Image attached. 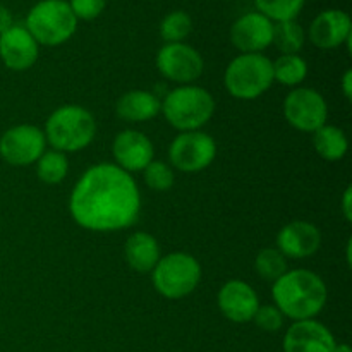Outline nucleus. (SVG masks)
I'll return each instance as SVG.
<instances>
[{"mask_svg":"<svg viewBox=\"0 0 352 352\" xmlns=\"http://www.w3.org/2000/svg\"><path fill=\"white\" fill-rule=\"evenodd\" d=\"M96 134L91 113L79 105L58 107L45 124V140L57 151L85 150Z\"/></svg>","mask_w":352,"mask_h":352,"instance_id":"7ed1b4c3","label":"nucleus"},{"mask_svg":"<svg viewBox=\"0 0 352 352\" xmlns=\"http://www.w3.org/2000/svg\"><path fill=\"white\" fill-rule=\"evenodd\" d=\"M305 30L294 19L274 23V38H272V43L284 55H296L305 47Z\"/></svg>","mask_w":352,"mask_h":352,"instance_id":"4be33fe9","label":"nucleus"},{"mask_svg":"<svg viewBox=\"0 0 352 352\" xmlns=\"http://www.w3.org/2000/svg\"><path fill=\"white\" fill-rule=\"evenodd\" d=\"M69 170V162L62 151H45L36 160V174L45 184H58L64 181Z\"/></svg>","mask_w":352,"mask_h":352,"instance_id":"b1692460","label":"nucleus"},{"mask_svg":"<svg viewBox=\"0 0 352 352\" xmlns=\"http://www.w3.org/2000/svg\"><path fill=\"white\" fill-rule=\"evenodd\" d=\"M274 23L261 12H248L230 28L232 45L243 54H260L272 45Z\"/></svg>","mask_w":352,"mask_h":352,"instance_id":"f8f14e48","label":"nucleus"},{"mask_svg":"<svg viewBox=\"0 0 352 352\" xmlns=\"http://www.w3.org/2000/svg\"><path fill=\"white\" fill-rule=\"evenodd\" d=\"M322 234L318 227L306 220H294L282 227L277 236V250L285 258H308L320 250Z\"/></svg>","mask_w":352,"mask_h":352,"instance_id":"f3484780","label":"nucleus"},{"mask_svg":"<svg viewBox=\"0 0 352 352\" xmlns=\"http://www.w3.org/2000/svg\"><path fill=\"white\" fill-rule=\"evenodd\" d=\"M272 296L282 315L294 322H302L313 320L322 313L329 291L320 275L299 268L285 272L280 278H277L272 287Z\"/></svg>","mask_w":352,"mask_h":352,"instance_id":"f03ea898","label":"nucleus"},{"mask_svg":"<svg viewBox=\"0 0 352 352\" xmlns=\"http://www.w3.org/2000/svg\"><path fill=\"white\" fill-rule=\"evenodd\" d=\"M313 146L323 160L339 162L346 157L349 150V141L342 129L325 124L313 133Z\"/></svg>","mask_w":352,"mask_h":352,"instance_id":"412c9836","label":"nucleus"},{"mask_svg":"<svg viewBox=\"0 0 352 352\" xmlns=\"http://www.w3.org/2000/svg\"><path fill=\"white\" fill-rule=\"evenodd\" d=\"M223 85L237 100H254L274 85V65L263 54H241L226 69Z\"/></svg>","mask_w":352,"mask_h":352,"instance_id":"423d86ee","label":"nucleus"},{"mask_svg":"<svg viewBox=\"0 0 352 352\" xmlns=\"http://www.w3.org/2000/svg\"><path fill=\"white\" fill-rule=\"evenodd\" d=\"M254 267L261 278L275 282L287 272V261L277 248H265L258 253Z\"/></svg>","mask_w":352,"mask_h":352,"instance_id":"bb28decb","label":"nucleus"},{"mask_svg":"<svg viewBox=\"0 0 352 352\" xmlns=\"http://www.w3.org/2000/svg\"><path fill=\"white\" fill-rule=\"evenodd\" d=\"M143 172L144 182L153 191H168L174 186V172L164 162L151 160Z\"/></svg>","mask_w":352,"mask_h":352,"instance_id":"cd10ccee","label":"nucleus"},{"mask_svg":"<svg viewBox=\"0 0 352 352\" xmlns=\"http://www.w3.org/2000/svg\"><path fill=\"white\" fill-rule=\"evenodd\" d=\"M284 116L294 129L302 133H315L325 126L329 107L325 98L316 89H292L284 100Z\"/></svg>","mask_w":352,"mask_h":352,"instance_id":"1a4fd4ad","label":"nucleus"},{"mask_svg":"<svg viewBox=\"0 0 352 352\" xmlns=\"http://www.w3.org/2000/svg\"><path fill=\"white\" fill-rule=\"evenodd\" d=\"M0 58L10 71H26L36 62L38 43L24 26H10L0 34Z\"/></svg>","mask_w":352,"mask_h":352,"instance_id":"2eb2a0df","label":"nucleus"},{"mask_svg":"<svg viewBox=\"0 0 352 352\" xmlns=\"http://www.w3.org/2000/svg\"><path fill=\"white\" fill-rule=\"evenodd\" d=\"M201 280L198 260L188 253H170L160 258L151 270V282L158 294L167 299H182L191 294Z\"/></svg>","mask_w":352,"mask_h":352,"instance_id":"0eeeda50","label":"nucleus"},{"mask_svg":"<svg viewBox=\"0 0 352 352\" xmlns=\"http://www.w3.org/2000/svg\"><path fill=\"white\" fill-rule=\"evenodd\" d=\"M217 157V144L210 134L201 131H186L168 146V160L182 172H199L212 165Z\"/></svg>","mask_w":352,"mask_h":352,"instance_id":"6e6552de","label":"nucleus"},{"mask_svg":"<svg viewBox=\"0 0 352 352\" xmlns=\"http://www.w3.org/2000/svg\"><path fill=\"white\" fill-rule=\"evenodd\" d=\"M107 0H69V7L74 12L76 19L93 21L103 12Z\"/></svg>","mask_w":352,"mask_h":352,"instance_id":"c756f323","label":"nucleus"},{"mask_svg":"<svg viewBox=\"0 0 352 352\" xmlns=\"http://www.w3.org/2000/svg\"><path fill=\"white\" fill-rule=\"evenodd\" d=\"M112 153L117 167L126 172H140L153 160V143L150 138L134 129H126L116 136L112 143Z\"/></svg>","mask_w":352,"mask_h":352,"instance_id":"ddd939ff","label":"nucleus"},{"mask_svg":"<svg viewBox=\"0 0 352 352\" xmlns=\"http://www.w3.org/2000/svg\"><path fill=\"white\" fill-rule=\"evenodd\" d=\"M157 69L170 81L189 85L203 74L205 62L191 45L165 43L157 54Z\"/></svg>","mask_w":352,"mask_h":352,"instance_id":"9b49d317","label":"nucleus"},{"mask_svg":"<svg viewBox=\"0 0 352 352\" xmlns=\"http://www.w3.org/2000/svg\"><path fill=\"white\" fill-rule=\"evenodd\" d=\"M351 250H352V241H347V251H346V261L349 267H352V256H351Z\"/></svg>","mask_w":352,"mask_h":352,"instance_id":"72a5a7b5","label":"nucleus"},{"mask_svg":"<svg viewBox=\"0 0 352 352\" xmlns=\"http://www.w3.org/2000/svg\"><path fill=\"white\" fill-rule=\"evenodd\" d=\"M284 318L280 309L277 306H258L256 313H254L253 320L251 322L256 323L258 329H261L263 332H277L284 325Z\"/></svg>","mask_w":352,"mask_h":352,"instance_id":"c85d7f7f","label":"nucleus"},{"mask_svg":"<svg viewBox=\"0 0 352 352\" xmlns=\"http://www.w3.org/2000/svg\"><path fill=\"white\" fill-rule=\"evenodd\" d=\"M333 352H352L351 347L347 346V344H336V347H333Z\"/></svg>","mask_w":352,"mask_h":352,"instance_id":"f704fd0d","label":"nucleus"},{"mask_svg":"<svg viewBox=\"0 0 352 352\" xmlns=\"http://www.w3.org/2000/svg\"><path fill=\"white\" fill-rule=\"evenodd\" d=\"M260 306L256 292L243 280H230L219 292V308L227 320L234 323L251 322Z\"/></svg>","mask_w":352,"mask_h":352,"instance_id":"a211bd4d","label":"nucleus"},{"mask_svg":"<svg viewBox=\"0 0 352 352\" xmlns=\"http://www.w3.org/2000/svg\"><path fill=\"white\" fill-rule=\"evenodd\" d=\"M258 12L267 16L272 23L296 19L305 7L306 0H254Z\"/></svg>","mask_w":352,"mask_h":352,"instance_id":"393cba45","label":"nucleus"},{"mask_svg":"<svg viewBox=\"0 0 352 352\" xmlns=\"http://www.w3.org/2000/svg\"><path fill=\"white\" fill-rule=\"evenodd\" d=\"M126 261L138 274H148L160 260V244L151 234L134 232L127 237L124 246Z\"/></svg>","mask_w":352,"mask_h":352,"instance_id":"6ab92c4d","label":"nucleus"},{"mask_svg":"<svg viewBox=\"0 0 352 352\" xmlns=\"http://www.w3.org/2000/svg\"><path fill=\"white\" fill-rule=\"evenodd\" d=\"M192 30V21L184 10H174L167 14L160 23V36L165 43H182Z\"/></svg>","mask_w":352,"mask_h":352,"instance_id":"a878e982","label":"nucleus"},{"mask_svg":"<svg viewBox=\"0 0 352 352\" xmlns=\"http://www.w3.org/2000/svg\"><path fill=\"white\" fill-rule=\"evenodd\" d=\"M162 112L167 122L181 133L198 131L212 119L215 100L205 88L184 85L165 95Z\"/></svg>","mask_w":352,"mask_h":352,"instance_id":"20e7f679","label":"nucleus"},{"mask_svg":"<svg viewBox=\"0 0 352 352\" xmlns=\"http://www.w3.org/2000/svg\"><path fill=\"white\" fill-rule=\"evenodd\" d=\"M10 26H14L12 14H10V10L7 9L6 6H2V3H0V34L6 33Z\"/></svg>","mask_w":352,"mask_h":352,"instance_id":"7c9ffc66","label":"nucleus"},{"mask_svg":"<svg viewBox=\"0 0 352 352\" xmlns=\"http://www.w3.org/2000/svg\"><path fill=\"white\" fill-rule=\"evenodd\" d=\"M336 339L316 320L294 322L284 337V352H333Z\"/></svg>","mask_w":352,"mask_h":352,"instance_id":"dca6fc26","label":"nucleus"},{"mask_svg":"<svg viewBox=\"0 0 352 352\" xmlns=\"http://www.w3.org/2000/svg\"><path fill=\"white\" fill-rule=\"evenodd\" d=\"M274 65V81L285 86H298L308 76V64L302 57L296 55H280Z\"/></svg>","mask_w":352,"mask_h":352,"instance_id":"5701e85b","label":"nucleus"},{"mask_svg":"<svg viewBox=\"0 0 352 352\" xmlns=\"http://www.w3.org/2000/svg\"><path fill=\"white\" fill-rule=\"evenodd\" d=\"M117 116L127 122H144L158 116L162 110L157 95L144 89H133L124 93L117 102Z\"/></svg>","mask_w":352,"mask_h":352,"instance_id":"aec40b11","label":"nucleus"},{"mask_svg":"<svg viewBox=\"0 0 352 352\" xmlns=\"http://www.w3.org/2000/svg\"><path fill=\"white\" fill-rule=\"evenodd\" d=\"M342 93L347 100L352 98V71L347 69L342 76Z\"/></svg>","mask_w":352,"mask_h":352,"instance_id":"473e14b6","label":"nucleus"},{"mask_svg":"<svg viewBox=\"0 0 352 352\" xmlns=\"http://www.w3.org/2000/svg\"><path fill=\"white\" fill-rule=\"evenodd\" d=\"M342 213H344V217H346L347 222H351V220H352V188H351V186H347V189L344 191Z\"/></svg>","mask_w":352,"mask_h":352,"instance_id":"2f4dec72","label":"nucleus"},{"mask_svg":"<svg viewBox=\"0 0 352 352\" xmlns=\"http://www.w3.org/2000/svg\"><path fill=\"white\" fill-rule=\"evenodd\" d=\"M308 36L311 43L322 50L340 47L352 36L349 14L339 9L323 10L309 24Z\"/></svg>","mask_w":352,"mask_h":352,"instance_id":"4468645a","label":"nucleus"},{"mask_svg":"<svg viewBox=\"0 0 352 352\" xmlns=\"http://www.w3.org/2000/svg\"><path fill=\"white\" fill-rule=\"evenodd\" d=\"M45 133L31 124L10 127L0 136V157L14 167L34 164L45 153Z\"/></svg>","mask_w":352,"mask_h":352,"instance_id":"9d476101","label":"nucleus"},{"mask_svg":"<svg viewBox=\"0 0 352 352\" xmlns=\"http://www.w3.org/2000/svg\"><path fill=\"white\" fill-rule=\"evenodd\" d=\"M69 212L82 229L112 232L127 229L141 212V195L129 172L116 164H98L76 182Z\"/></svg>","mask_w":352,"mask_h":352,"instance_id":"f257e3e1","label":"nucleus"},{"mask_svg":"<svg viewBox=\"0 0 352 352\" xmlns=\"http://www.w3.org/2000/svg\"><path fill=\"white\" fill-rule=\"evenodd\" d=\"M24 28L38 45L57 47L71 40L78 30V19L67 0H40L28 12Z\"/></svg>","mask_w":352,"mask_h":352,"instance_id":"39448f33","label":"nucleus"}]
</instances>
